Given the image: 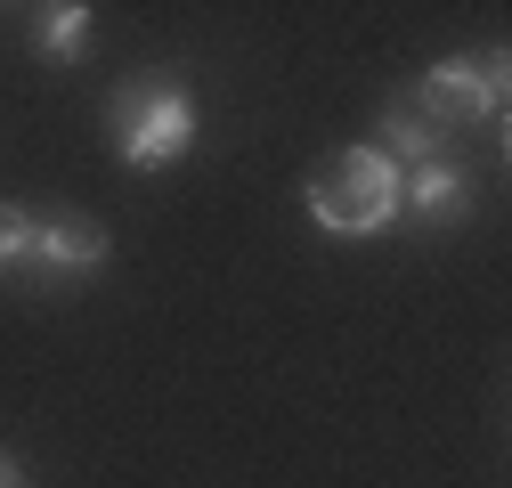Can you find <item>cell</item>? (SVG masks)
<instances>
[{"mask_svg": "<svg viewBox=\"0 0 512 488\" xmlns=\"http://www.w3.org/2000/svg\"><path fill=\"white\" fill-rule=\"evenodd\" d=\"M309 220L326 236H382L399 220V163L374 147H342L309 171Z\"/></svg>", "mask_w": 512, "mask_h": 488, "instance_id": "1", "label": "cell"}, {"mask_svg": "<svg viewBox=\"0 0 512 488\" xmlns=\"http://www.w3.org/2000/svg\"><path fill=\"white\" fill-rule=\"evenodd\" d=\"M114 147L131 171H163L171 155L196 147V98H187L179 82H131V90H114Z\"/></svg>", "mask_w": 512, "mask_h": 488, "instance_id": "2", "label": "cell"}, {"mask_svg": "<svg viewBox=\"0 0 512 488\" xmlns=\"http://www.w3.org/2000/svg\"><path fill=\"white\" fill-rule=\"evenodd\" d=\"M415 106L439 122V131H456V122H504V57L472 66V57H439L423 74Z\"/></svg>", "mask_w": 512, "mask_h": 488, "instance_id": "3", "label": "cell"}, {"mask_svg": "<svg viewBox=\"0 0 512 488\" xmlns=\"http://www.w3.org/2000/svg\"><path fill=\"white\" fill-rule=\"evenodd\" d=\"M439 147H447V131H439L423 106H391V114H382V147L374 155H399L415 171V163H439Z\"/></svg>", "mask_w": 512, "mask_h": 488, "instance_id": "6", "label": "cell"}, {"mask_svg": "<svg viewBox=\"0 0 512 488\" xmlns=\"http://www.w3.org/2000/svg\"><path fill=\"white\" fill-rule=\"evenodd\" d=\"M82 41H90V9L82 0H49L41 25H33V49L41 57H82Z\"/></svg>", "mask_w": 512, "mask_h": 488, "instance_id": "7", "label": "cell"}, {"mask_svg": "<svg viewBox=\"0 0 512 488\" xmlns=\"http://www.w3.org/2000/svg\"><path fill=\"white\" fill-rule=\"evenodd\" d=\"M0 488H25V480H17V464H9V456H0Z\"/></svg>", "mask_w": 512, "mask_h": 488, "instance_id": "9", "label": "cell"}, {"mask_svg": "<svg viewBox=\"0 0 512 488\" xmlns=\"http://www.w3.org/2000/svg\"><path fill=\"white\" fill-rule=\"evenodd\" d=\"M106 261V228L90 212H33V236H25V277H90Z\"/></svg>", "mask_w": 512, "mask_h": 488, "instance_id": "4", "label": "cell"}, {"mask_svg": "<svg viewBox=\"0 0 512 488\" xmlns=\"http://www.w3.org/2000/svg\"><path fill=\"white\" fill-rule=\"evenodd\" d=\"M464 204H472V188H464V171L456 163H415V179H407V196H399V212H415V220H431V228H447V220H464Z\"/></svg>", "mask_w": 512, "mask_h": 488, "instance_id": "5", "label": "cell"}, {"mask_svg": "<svg viewBox=\"0 0 512 488\" xmlns=\"http://www.w3.org/2000/svg\"><path fill=\"white\" fill-rule=\"evenodd\" d=\"M25 236H33V212L25 204H0V269L25 261Z\"/></svg>", "mask_w": 512, "mask_h": 488, "instance_id": "8", "label": "cell"}]
</instances>
